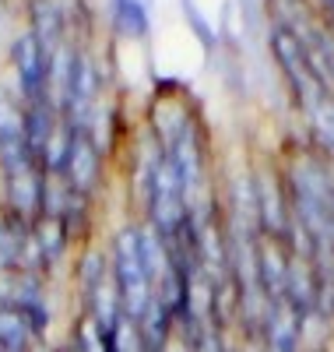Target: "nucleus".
Wrapping results in <instances>:
<instances>
[{"mask_svg":"<svg viewBox=\"0 0 334 352\" xmlns=\"http://www.w3.org/2000/svg\"><path fill=\"white\" fill-rule=\"evenodd\" d=\"M109 257V272L120 292V307L131 324L148 314V307L155 303V282H151V268L144 257V236H141V222H127L113 232V240L106 247Z\"/></svg>","mask_w":334,"mask_h":352,"instance_id":"1","label":"nucleus"},{"mask_svg":"<svg viewBox=\"0 0 334 352\" xmlns=\"http://www.w3.org/2000/svg\"><path fill=\"white\" fill-rule=\"evenodd\" d=\"M74 275H78V296L81 314L96 317L106 331H116L124 324V307H120V292L109 272V257L99 247H81L74 257Z\"/></svg>","mask_w":334,"mask_h":352,"instance_id":"2","label":"nucleus"},{"mask_svg":"<svg viewBox=\"0 0 334 352\" xmlns=\"http://www.w3.org/2000/svg\"><path fill=\"white\" fill-rule=\"evenodd\" d=\"M102 88H106L102 64L96 60L92 50L78 43L67 88H64V96H60V113H64V120H67L74 131H92V134H99Z\"/></svg>","mask_w":334,"mask_h":352,"instance_id":"3","label":"nucleus"},{"mask_svg":"<svg viewBox=\"0 0 334 352\" xmlns=\"http://www.w3.org/2000/svg\"><path fill=\"white\" fill-rule=\"evenodd\" d=\"M49 50L28 32H21L11 39L8 46V67L14 74V96L21 106H36V102H53L49 99Z\"/></svg>","mask_w":334,"mask_h":352,"instance_id":"4","label":"nucleus"},{"mask_svg":"<svg viewBox=\"0 0 334 352\" xmlns=\"http://www.w3.org/2000/svg\"><path fill=\"white\" fill-rule=\"evenodd\" d=\"M106 141L92 131H74L71 127V148H67V159H64V184L81 197V201H96L102 184H106Z\"/></svg>","mask_w":334,"mask_h":352,"instance_id":"5","label":"nucleus"},{"mask_svg":"<svg viewBox=\"0 0 334 352\" xmlns=\"http://www.w3.org/2000/svg\"><path fill=\"white\" fill-rule=\"evenodd\" d=\"M36 166L28 152V131H25V106L18 96H0V176L21 173Z\"/></svg>","mask_w":334,"mask_h":352,"instance_id":"6","label":"nucleus"},{"mask_svg":"<svg viewBox=\"0 0 334 352\" xmlns=\"http://www.w3.org/2000/svg\"><path fill=\"white\" fill-rule=\"evenodd\" d=\"M28 240H32V222H25L11 212H0V275L25 272Z\"/></svg>","mask_w":334,"mask_h":352,"instance_id":"7","label":"nucleus"},{"mask_svg":"<svg viewBox=\"0 0 334 352\" xmlns=\"http://www.w3.org/2000/svg\"><path fill=\"white\" fill-rule=\"evenodd\" d=\"M109 21L116 28V36L134 39V43L151 32V14L144 0H109Z\"/></svg>","mask_w":334,"mask_h":352,"instance_id":"8","label":"nucleus"},{"mask_svg":"<svg viewBox=\"0 0 334 352\" xmlns=\"http://www.w3.org/2000/svg\"><path fill=\"white\" fill-rule=\"evenodd\" d=\"M299 109L307 113L317 144L327 155H334V92H320V96H313L307 106H299Z\"/></svg>","mask_w":334,"mask_h":352,"instance_id":"9","label":"nucleus"},{"mask_svg":"<svg viewBox=\"0 0 334 352\" xmlns=\"http://www.w3.org/2000/svg\"><path fill=\"white\" fill-rule=\"evenodd\" d=\"M183 14H187V25L197 32V39L204 43V50H215V28H211V25L201 18V11H197L194 0H183Z\"/></svg>","mask_w":334,"mask_h":352,"instance_id":"10","label":"nucleus"},{"mask_svg":"<svg viewBox=\"0 0 334 352\" xmlns=\"http://www.w3.org/2000/svg\"><path fill=\"white\" fill-rule=\"evenodd\" d=\"M320 8H327V11H334V0H317Z\"/></svg>","mask_w":334,"mask_h":352,"instance_id":"11","label":"nucleus"}]
</instances>
